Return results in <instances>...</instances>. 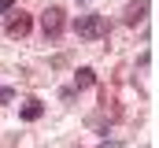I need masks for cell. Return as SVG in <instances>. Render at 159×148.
<instances>
[{
  "label": "cell",
  "mask_w": 159,
  "mask_h": 148,
  "mask_svg": "<svg viewBox=\"0 0 159 148\" xmlns=\"http://www.w3.org/2000/svg\"><path fill=\"white\" fill-rule=\"evenodd\" d=\"M19 115H22L26 122H37L41 115H44V104H41V100H26V104H22V111H19Z\"/></svg>",
  "instance_id": "4"
},
{
  "label": "cell",
  "mask_w": 159,
  "mask_h": 148,
  "mask_svg": "<svg viewBox=\"0 0 159 148\" xmlns=\"http://www.w3.org/2000/svg\"><path fill=\"white\" fill-rule=\"evenodd\" d=\"M93 81H96V74H93V67H81V71L74 74V85H78V89H89Z\"/></svg>",
  "instance_id": "6"
},
{
  "label": "cell",
  "mask_w": 159,
  "mask_h": 148,
  "mask_svg": "<svg viewBox=\"0 0 159 148\" xmlns=\"http://www.w3.org/2000/svg\"><path fill=\"white\" fill-rule=\"evenodd\" d=\"M144 15H148V0H137V4H129V11H126V22H129V26H137Z\"/></svg>",
  "instance_id": "5"
},
{
  "label": "cell",
  "mask_w": 159,
  "mask_h": 148,
  "mask_svg": "<svg viewBox=\"0 0 159 148\" xmlns=\"http://www.w3.org/2000/svg\"><path fill=\"white\" fill-rule=\"evenodd\" d=\"M100 148H119V141H104V145H100Z\"/></svg>",
  "instance_id": "9"
},
{
  "label": "cell",
  "mask_w": 159,
  "mask_h": 148,
  "mask_svg": "<svg viewBox=\"0 0 159 148\" xmlns=\"http://www.w3.org/2000/svg\"><path fill=\"white\" fill-rule=\"evenodd\" d=\"M11 7H15V0H0V15H4V11H11Z\"/></svg>",
  "instance_id": "8"
},
{
  "label": "cell",
  "mask_w": 159,
  "mask_h": 148,
  "mask_svg": "<svg viewBox=\"0 0 159 148\" xmlns=\"http://www.w3.org/2000/svg\"><path fill=\"white\" fill-rule=\"evenodd\" d=\"M11 96H15V93H11V89H7V85H0V104H7V100H11Z\"/></svg>",
  "instance_id": "7"
},
{
  "label": "cell",
  "mask_w": 159,
  "mask_h": 148,
  "mask_svg": "<svg viewBox=\"0 0 159 148\" xmlns=\"http://www.w3.org/2000/svg\"><path fill=\"white\" fill-rule=\"evenodd\" d=\"M41 30H44V37H59L63 34V11L59 7H48L41 15Z\"/></svg>",
  "instance_id": "2"
},
{
  "label": "cell",
  "mask_w": 159,
  "mask_h": 148,
  "mask_svg": "<svg viewBox=\"0 0 159 148\" xmlns=\"http://www.w3.org/2000/svg\"><path fill=\"white\" fill-rule=\"evenodd\" d=\"M30 26H34V19H30L26 11H15V15L7 19V37H15V41H19V37L30 34Z\"/></svg>",
  "instance_id": "3"
},
{
  "label": "cell",
  "mask_w": 159,
  "mask_h": 148,
  "mask_svg": "<svg viewBox=\"0 0 159 148\" xmlns=\"http://www.w3.org/2000/svg\"><path fill=\"white\" fill-rule=\"evenodd\" d=\"M74 30H78V37H85V41H100V37L107 34V22H104V15H78Z\"/></svg>",
  "instance_id": "1"
}]
</instances>
